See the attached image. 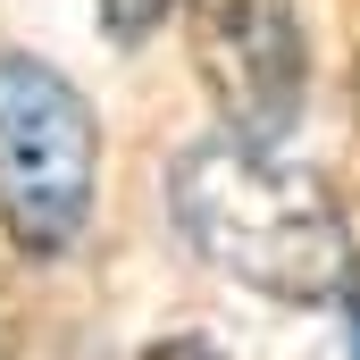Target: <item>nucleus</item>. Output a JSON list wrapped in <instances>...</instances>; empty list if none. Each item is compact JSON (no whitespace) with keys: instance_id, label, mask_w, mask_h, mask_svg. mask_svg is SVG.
Masks as SVG:
<instances>
[{"instance_id":"obj_1","label":"nucleus","mask_w":360,"mask_h":360,"mask_svg":"<svg viewBox=\"0 0 360 360\" xmlns=\"http://www.w3.org/2000/svg\"><path fill=\"white\" fill-rule=\"evenodd\" d=\"M168 218L218 276L269 293L285 310H335L360 293V252L335 193L276 143H252L235 126L184 143L168 160Z\"/></svg>"},{"instance_id":"obj_2","label":"nucleus","mask_w":360,"mask_h":360,"mask_svg":"<svg viewBox=\"0 0 360 360\" xmlns=\"http://www.w3.org/2000/svg\"><path fill=\"white\" fill-rule=\"evenodd\" d=\"M101 176V126L84 92L34 51H0V226L25 260L76 252Z\"/></svg>"},{"instance_id":"obj_3","label":"nucleus","mask_w":360,"mask_h":360,"mask_svg":"<svg viewBox=\"0 0 360 360\" xmlns=\"http://www.w3.org/2000/svg\"><path fill=\"white\" fill-rule=\"evenodd\" d=\"M193 25V76L210 92L218 126L285 143L310 92V42H302V8L293 0H184Z\"/></svg>"},{"instance_id":"obj_4","label":"nucleus","mask_w":360,"mask_h":360,"mask_svg":"<svg viewBox=\"0 0 360 360\" xmlns=\"http://www.w3.org/2000/svg\"><path fill=\"white\" fill-rule=\"evenodd\" d=\"M92 8H101V34L134 51V42H151L168 25V8H184V0H92Z\"/></svg>"},{"instance_id":"obj_5","label":"nucleus","mask_w":360,"mask_h":360,"mask_svg":"<svg viewBox=\"0 0 360 360\" xmlns=\"http://www.w3.org/2000/svg\"><path fill=\"white\" fill-rule=\"evenodd\" d=\"M143 360H226L210 335H160V344H143Z\"/></svg>"},{"instance_id":"obj_6","label":"nucleus","mask_w":360,"mask_h":360,"mask_svg":"<svg viewBox=\"0 0 360 360\" xmlns=\"http://www.w3.org/2000/svg\"><path fill=\"white\" fill-rule=\"evenodd\" d=\"M344 310H352V360H360V293H352V302H344Z\"/></svg>"}]
</instances>
